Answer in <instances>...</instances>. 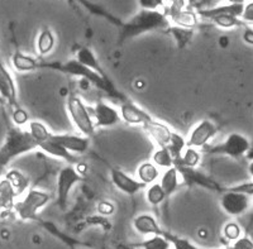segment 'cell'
Instances as JSON below:
<instances>
[{
  "mask_svg": "<svg viewBox=\"0 0 253 249\" xmlns=\"http://www.w3.org/2000/svg\"><path fill=\"white\" fill-rule=\"evenodd\" d=\"M37 70H55V71L71 75V76L79 78L80 80L87 81L90 85L104 91L115 100H126V97L119 92V90L115 87V85L109 78H104L100 74L95 72L94 70L89 69L87 66L79 62L76 58L67 61H55V62L38 60Z\"/></svg>",
  "mask_w": 253,
  "mask_h": 249,
  "instance_id": "1",
  "label": "cell"
},
{
  "mask_svg": "<svg viewBox=\"0 0 253 249\" xmlns=\"http://www.w3.org/2000/svg\"><path fill=\"white\" fill-rule=\"evenodd\" d=\"M170 26V20L165 13L160 12V10L139 9L137 14H134L129 20H126V23L122 24L119 42L138 37V36L148 33V32H165Z\"/></svg>",
  "mask_w": 253,
  "mask_h": 249,
  "instance_id": "2",
  "label": "cell"
},
{
  "mask_svg": "<svg viewBox=\"0 0 253 249\" xmlns=\"http://www.w3.org/2000/svg\"><path fill=\"white\" fill-rule=\"evenodd\" d=\"M37 148V142L33 139L29 130H24L20 126L14 125L8 129L5 140L3 146L0 147V151L3 152L9 162H12L14 158L32 152Z\"/></svg>",
  "mask_w": 253,
  "mask_h": 249,
  "instance_id": "3",
  "label": "cell"
},
{
  "mask_svg": "<svg viewBox=\"0 0 253 249\" xmlns=\"http://www.w3.org/2000/svg\"><path fill=\"white\" fill-rule=\"evenodd\" d=\"M66 109L72 124L76 126L80 134L89 138L92 137L95 130H96L94 118H92L91 110L87 108L86 104L81 100V97L79 95L71 92L67 96Z\"/></svg>",
  "mask_w": 253,
  "mask_h": 249,
  "instance_id": "4",
  "label": "cell"
},
{
  "mask_svg": "<svg viewBox=\"0 0 253 249\" xmlns=\"http://www.w3.org/2000/svg\"><path fill=\"white\" fill-rule=\"evenodd\" d=\"M51 200L48 192L40 189H29L23 199L14 203L13 209L22 220H37L38 212L46 207Z\"/></svg>",
  "mask_w": 253,
  "mask_h": 249,
  "instance_id": "5",
  "label": "cell"
},
{
  "mask_svg": "<svg viewBox=\"0 0 253 249\" xmlns=\"http://www.w3.org/2000/svg\"><path fill=\"white\" fill-rule=\"evenodd\" d=\"M251 149V142L246 135L241 133H230L221 143L215 146H207L204 148L208 155L227 156L230 158H241L247 155Z\"/></svg>",
  "mask_w": 253,
  "mask_h": 249,
  "instance_id": "6",
  "label": "cell"
},
{
  "mask_svg": "<svg viewBox=\"0 0 253 249\" xmlns=\"http://www.w3.org/2000/svg\"><path fill=\"white\" fill-rule=\"evenodd\" d=\"M83 180L84 175H81L74 165H67L60 169L57 175V187H56V203L61 210L66 209L72 189Z\"/></svg>",
  "mask_w": 253,
  "mask_h": 249,
  "instance_id": "7",
  "label": "cell"
},
{
  "mask_svg": "<svg viewBox=\"0 0 253 249\" xmlns=\"http://www.w3.org/2000/svg\"><path fill=\"white\" fill-rule=\"evenodd\" d=\"M165 14L167 15L172 26L184 27V28L194 29L199 24L198 12L190 6L187 0H176L166 6Z\"/></svg>",
  "mask_w": 253,
  "mask_h": 249,
  "instance_id": "8",
  "label": "cell"
},
{
  "mask_svg": "<svg viewBox=\"0 0 253 249\" xmlns=\"http://www.w3.org/2000/svg\"><path fill=\"white\" fill-rule=\"evenodd\" d=\"M251 207V196L233 191L230 189H224L220 196L221 210L229 216H241L245 214Z\"/></svg>",
  "mask_w": 253,
  "mask_h": 249,
  "instance_id": "9",
  "label": "cell"
},
{
  "mask_svg": "<svg viewBox=\"0 0 253 249\" xmlns=\"http://www.w3.org/2000/svg\"><path fill=\"white\" fill-rule=\"evenodd\" d=\"M216 133H218V125L210 119H203L191 129L186 139L187 147L205 148L209 146L210 140L215 137Z\"/></svg>",
  "mask_w": 253,
  "mask_h": 249,
  "instance_id": "10",
  "label": "cell"
},
{
  "mask_svg": "<svg viewBox=\"0 0 253 249\" xmlns=\"http://www.w3.org/2000/svg\"><path fill=\"white\" fill-rule=\"evenodd\" d=\"M91 114L96 128H110L117 125L122 121L119 110L103 100L95 104L91 109Z\"/></svg>",
  "mask_w": 253,
  "mask_h": 249,
  "instance_id": "11",
  "label": "cell"
},
{
  "mask_svg": "<svg viewBox=\"0 0 253 249\" xmlns=\"http://www.w3.org/2000/svg\"><path fill=\"white\" fill-rule=\"evenodd\" d=\"M0 95L3 96L5 103L8 104L12 109L18 108V90L15 85V80L13 75L10 74L6 66L4 65L3 60L0 57Z\"/></svg>",
  "mask_w": 253,
  "mask_h": 249,
  "instance_id": "12",
  "label": "cell"
},
{
  "mask_svg": "<svg viewBox=\"0 0 253 249\" xmlns=\"http://www.w3.org/2000/svg\"><path fill=\"white\" fill-rule=\"evenodd\" d=\"M176 168L180 172L182 181L186 186H200L208 190H213V191H224V189L219 186L215 181L211 180L209 176L200 172L199 169L189 168V167H176Z\"/></svg>",
  "mask_w": 253,
  "mask_h": 249,
  "instance_id": "13",
  "label": "cell"
},
{
  "mask_svg": "<svg viewBox=\"0 0 253 249\" xmlns=\"http://www.w3.org/2000/svg\"><path fill=\"white\" fill-rule=\"evenodd\" d=\"M110 180L119 191L129 196H134L147 187L138 178H133L132 176L118 168H110Z\"/></svg>",
  "mask_w": 253,
  "mask_h": 249,
  "instance_id": "14",
  "label": "cell"
},
{
  "mask_svg": "<svg viewBox=\"0 0 253 249\" xmlns=\"http://www.w3.org/2000/svg\"><path fill=\"white\" fill-rule=\"evenodd\" d=\"M142 128L147 133V135L153 140V143L157 144V147L169 146L173 130L166 123L151 118L150 121L142 125Z\"/></svg>",
  "mask_w": 253,
  "mask_h": 249,
  "instance_id": "15",
  "label": "cell"
},
{
  "mask_svg": "<svg viewBox=\"0 0 253 249\" xmlns=\"http://www.w3.org/2000/svg\"><path fill=\"white\" fill-rule=\"evenodd\" d=\"M122 121L128 125H143L151 119V115L133 101L124 100L119 108Z\"/></svg>",
  "mask_w": 253,
  "mask_h": 249,
  "instance_id": "16",
  "label": "cell"
},
{
  "mask_svg": "<svg viewBox=\"0 0 253 249\" xmlns=\"http://www.w3.org/2000/svg\"><path fill=\"white\" fill-rule=\"evenodd\" d=\"M51 138L74 155H84L90 147V138L75 134H52Z\"/></svg>",
  "mask_w": 253,
  "mask_h": 249,
  "instance_id": "17",
  "label": "cell"
},
{
  "mask_svg": "<svg viewBox=\"0 0 253 249\" xmlns=\"http://www.w3.org/2000/svg\"><path fill=\"white\" fill-rule=\"evenodd\" d=\"M133 228L138 234L143 237L152 235H165V230L158 224L157 219L151 214H139L133 220Z\"/></svg>",
  "mask_w": 253,
  "mask_h": 249,
  "instance_id": "18",
  "label": "cell"
},
{
  "mask_svg": "<svg viewBox=\"0 0 253 249\" xmlns=\"http://www.w3.org/2000/svg\"><path fill=\"white\" fill-rule=\"evenodd\" d=\"M38 148H40L42 152L51 156V157H55L61 161H65L67 165H74V166H76V165L79 164V158L76 157L74 153L69 152L66 148H63L61 144H58L57 142H55L51 137H49L47 140H44V142H42V143L38 144Z\"/></svg>",
  "mask_w": 253,
  "mask_h": 249,
  "instance_id": "19",
  "label": "cell"
},
{
  "mask_svg": "<svg viewBox=\"0 0 253 249\" xmlns=\"http://www.w3.org/2000/svg\"><path fill=\"white\" fill-rule=\"evenodd\" d=\"M160 185L164 189L167 199L172 196L181 186V175H180L178 169L175 166L165 169L164 175L161 176V180H160Z\"/></svg>",
  "mask_w": 253,
  "mask_h": 249,
  "instance_id": "20",
  "label": "cell"
},
{
  "mask_svg": "<svg viewBox=\"0 0 253 249\" xmlns=\"http://www.w3.org/2000/svg\"><path fill=\"white\" fill-rule=\"evenodd\" d=\"M76 60H78L79 62L83 63V65H85V66L89 67V69L94 70L95 72L100 74L104 78H109L107 75V72L104 71V69L101 67L100 63H99L95 53L89 48V47H80L79 51L76 52Z\"/></svg>",
  "mask_w": 253,
  "mask_h": 249,
  "instance_id": "21",
  "label": "cell"
},
{
  "mask_svg": "<svg viewBox=\"0 0 253 249\" xmlns=\"http://www.w3.org/2000/svg\"><path fill=\"white\" fill-rule=\"evenodd\" d=\"M56 46V36L49 28L41 29L37 36V52L41 57L49 55Z\"/></svg>",
  "mask_w": 253,
  "mask_h": 249,
  "instance_id": "22",
  "label": "cell"
},
{
  "mask_svg": "<svg viewBox=\"0 0 253 249\" xmlns=\"http://www.w3.org/2000/svg\"><path fill=\"white\" fill-rule=\"evenodd\" d=\"M165 33L172 37V40L175 41L176 46H177L178 48H185V47L191 42L194 36H195V31H194V29L172 26V24L165 31Z\"/></svg>",
  "mask_w": 253,
  "mask_h": 249,
  "instance_id": "23",
  "label": "cell"
},
{
  "mask_svg": "<svg viewBox=\"0 0 253 249\" xmlns=\"http://www.w3.org/2000/svg\"><path fill=\"white\" fill-rule=\"evenodd\" d=\"M13 67L18 72H31L37 70L38 58L32 57V56L24 55L20 51H17L12 57Z\"/></svg>",
  "mask_w": 253,
  "mask_h": 249,
  "instance_id": "24",
  "label": "cell"
},
{
  "mask_svg": "<svg viewBox=\"0 0 253 249\" xmlns=\"http://www.w3.org/2000/svg\"><path fill=\"white\" fill-rule=\"evenodd\" d=\"M137 177L141 181L142 183H144L146 186L148 185H152L156 182L158 177H160V171H158V167L156 166L153 162H143L138 166L137 168Z\"/></svg>",
  "mask_w": 253,
  "mask_h": 249,
  "instance_id": "25",
  "label": "cell"
},
{
  "mask_svg": "<svg viewBox=\"0 0 253 249\" xmlns=\"http://www.w3.org/2000/svg\"><path fill=\"white\" fill-rule=\"evenodd\" d=\"M17 195V191L8 178L5 177L0 181V211L9 207L12 208L14 205V198Z\"/></svg>",
  "mask_w": 253,
  "mask_h": 249,
  "instance_id": "26",
  "label": "cell"
},
{
  "mask_svg": "<svg viewBox=\"0 0 253 249\" xmlns=\"http://www.w3.org/2000/svg\"><path fill=\"white\" fill-rule=\"evenodd\" d=\"M202 162V153L199 152L198 148L186 147L182 153L181 158L173 164L176 167H189V168H196Z\"/></svg>",
  "mask_w": 253,
  "mask_h": 249,
  "instance_id": "27",
  "label": "cell"
},
{
  "mask_svg": "<svg viewBox=\"0 0 253 249\" xmlns=\"http://www.w3.org/2000/svg\"><path fill=\"white\" fill-rule=\"evenodd\" d=\"M144 196H146V201L150 204L151 207H160L161 204H164L167 200V196L162 186L156 182L146 187Z\"/></svg>",
  "mask_w": 253,
  "mask_h": 249,
  "instance_id": "28",
  "label": "cell"
},
{
  "mask_svg": "<svg viewBox=\"0 0 253 249\" xmlns=\"http://www.w3.org/2000/svg\"><path fill=\"white\" fill-rule=\"evenodd\" d=\"M209 22L215 24L216 27L221 29H234V28H242L245 27L246 23L241 18L233 17V15H228V14H219L214 15L209 19Z\"/></svg>",
  "mask_w": 253,
  "mask_h": 249,
  "instance_id": "29",
  "label": "cell"
},
{
  "mask_svg": "<svg viewBox=\"0 0 253 249\" xmlns=\"http://www.w3.org/2000/svg\"><path fill=\"white\" fill-rule=\"evenodd\" d=\"M137 247L141 249H171L172 246L165 233V235H152V237L146 238L144 241L137 244Z\"/></svg>",
  "mask_w": 253,
  "mask_h": 249,
  "instance_id": "30",
  "label": "cell"
},
{
  "mask_svg": "<svg viewBox=\"0 0 253 249\" xmlns=\"http://www.w3.org/2000/svg\"><path fill=\"white\" fill-rule=\"evenodd\" d=\"M186 147H187L186 139H185L180 133L173 132L172 137H171L170 139V143H169V146L166 147V148L170 151L171 156L173 157V164H175L176 161L181 158L182 153H184Z\"/></svg>",
  "mask_w": 253,
  "mask_h": 249,
  "instance_id": "31",
  "label": "cell"
},
{
  "mask_svg": "<svg viewBox=\"0 0 253 249\" xmlns=\"http://www.w3.org/2000/svg\"><path fill=\"white\" fill-rule=\"evenodd\" d=\"M28 130L31 133V135L33 137V139L37 142V146L44 140L48 139L51 137L52 133L49 132V129L47 128V125L44 123L40 121H31L28 123Z\"/></svg>",
  "mask_w": 253,
  "mask_h": 249,
  "instance_id": "32",
  "label": "cell"
},
{
  "mask_svg": "<svg viewBox=\"0 0 253 249\" xmlns=\"http://www.w3.org/2000/svg\"><path fill=\"white\" fill-rule=\"evenodd\" d=\"M152 162L157 167L167 169L173 166V157L166 147H157L152 155Z\"/></svg>",
  "mask_w": 253,
  "mask_h": 249,
  "instance_id": "33",
  "label": "cell"
},
{
  "mask_svg": "<svg viewBox=\"0 0 253 249\" xmlns=\"http://www.w3.org/2000/svg\"><path fill=\"white\" fill-rule=\"evenodd\" d=\"M6 178L12 182L13 187H14L18 195L23 194L27 187H28V180H27V177L22 172L17 171V169H13V171L9 172L8 175H6Z\"/></svg>",
  "mask_w": 253,
  "mask_h": 249,
  "instance_id": "34",
  "label": "cell"
},
{
  "mask_svg": "<svg viewBox=\"0 0 253 249\" xmlns=\"http://www.w3.org/2000/svg\"><path fill=\"white\" fill-rule=\"evenodd\" d=\"M223 235L227 241L229 242H236L237 239L242 237V228L238 223L236 221H228L223 226Z\"/></svg>",
  "mask_w": 253,
  "mask_h": 249,
  "instance_id": "35",
  "label": "cell"
},
{
  "mask_svg": "<svg viewBox=\"0 0 253 249\" xmlns=\"http://www.w3.org/2000/svg\"><path fill=\"white\" fill-rule=\"evenodd\" d=\"M166 235L167 238L170 239L171 246H172L173 249H205V248H202V247L196 246V244H194L193 242L186 239V238L176 237V235H172L167 232H166Z\"/></svg>",
  "mask_w": 253,
  "mask_h": 249,
  "instance_id": "36",
  "label": "cell"
},
{
  "mask_svg": "<svg viewBox=\"0 0 253 249\" xmlns=\"http://www.w3.org/2000/svg\"><path fill=\"white\" fill-rule=\"evenodd\" d=\"M12 121L14 123V125L22 126L24 124H28L29 122V114L27 113V110H24L22 106H18L15 109H13L12 114Z\"/></svg>",
  "mask_w": 253,
  "mask_h": 249,
  "instance_id": "37",
  "label": "cell"
},
{
  "mask_svg": "<svg viewBox=\"0 0 253 249\" xmlns=\"http://www.w3.org/2000/svg\"><path fill=\"white\" fill-rule=\"evenodd\" d=\"M141 9L146 10H158L161 6L166 5L165 0H138Z\"/></svg>",
  "mask_w": 253,
  "mask_h": 249,
  "instance_id": "38",
  "label": "cell"
},
{
  "mask_svg": "<svg viewBox=\"0 0 253 249\" xmlns=\"http://www.w3.org/2000/svg\"><path fill=\"white\" fill-rule=\"evenodd\" d=\"M228 189L233 190V191L242 192V194L248 195V196H253V180L247 181V182L239 183V185H236V186L228 187Z\"/></svg>",
  "mask_w": 253,
  "mask_h": 249,
  "instance_id": "39",
  "label": "cell"
},
{
  "mask_svg": "<svg viewBox=\"0 0 253 249\" xmlns=\"http://www.w3.org/2000/svg\"><path fill=\"white\" fill-rule=\"evenodd\" d=\"M232 247L234 249H253V241L251 238L242 235L239 239L232 243Z\"/></svg>",
  "mask_w": 253,
  "mask_h": 249,
  "instance_id": "40",
  "label": "cell"
},
{
  "mask_svg": "<svg viewBox=\"0 0 253 249\" xmlns=\"http://www.w3.org/2000/svg\"><path fill=\"white\" fill-rule=\"evenodd\" d=\"M114 205L110 201H101L98 205V211L103 216H110L114 212Z\"/></svg>",
  "mask_w": 253,
  "mask_h": 249,
  "instance_id": "41",
  "label": "cell"
},
{
  "mask_svg": "<svg viewBox=\"0 0 253 249\" xmlns=\"http://www.w3.org/2000/svg\"><path fill=\"white\" fill-rule=\"evenodd\" d=\"M241 19L245 23H253V0L245 4V9H243V14H242Z\"/></svg>",
  "mask_w": 253,
  "mask_h": 249,
  "instance_id": "42",
  "label": "cell"
},
{
  "mask_svg": "<svg viewBox=\"0 0 253 249\" xmlns=\"http://www.w3.org/2000/svg\"><path fill=\"white\" fill-rule=\"evenodd\" d=\"M243 41L248 44L253 46V29L252 28H246L243 32Z\"/></svg>",
  "mask_w": 253,
  "mask_h": 249,
  "instance_id": "43",
  "label": "cell"
},
{
  "mask_svg": "<svg viewBox=\"0 0 253 249\" xmlns=\"http://www.w3.org/2000/svg\"><path fill=\"white\" fill-rule=\"evenodd\" d=\"M9 164H10V162H9V161L6 160V157L3 155V152L0 151V173H1V172L4 171V168H5V167L8 166Z\"/></svg>",
  "mask_w": 253,
  "mask_h": 249,
  "instance_id": "44",
  "label": "cell"
},
{
  "mask_svg": "<svg viewBox=\"0 0 253 249\" xmlns=\"http://www.w3.org/2000/svg\"><path fill=\"white\" fill-rule=\"evenodd\" d=\"M227 4H246V0H223Z\"/></svg>",
  "mask_w": 253,
  "mask_h": 249,
  "instance_id": "45",
  "label": "cell"
},
{
  "mask_svg": "<svg viewBox=\"0 0 253 249\" xmlns=\"http://www.w3.org/2000/svg\"><path fill=\"white\" fill-rule=\"evenodd\" d=\"M247 169H248V173H250V176L252 177V180H253V161H251L250 164H248Z\"/></svg>",
  "mask_w": 253,
  "mask_h": 249,
  "instance_id": "46",
  "label": "cell"
},
{
  "mask_svg": "<svg viewBox=\"0 0 253 249\" xmlns=\"http://www.w3.org/2000/svg\"><path fill=\"white\" fill-rule=\"evenodd\" d=\"M195 1H196V0H187V3H189L190 6L195 5Z\"/></svg>",
  "mask_w": 253,
  "mask_h": 249,
  "instance_id": "47",
  "label": "cell"
},
{
  "mask_svg": "<svg viewBox=\"0 0 253 249\" xmlns=\"http://www.w3.org/2000/svg\"><path fill=\"white\" fill-rule=\"evenodd\" d=\"M4 104H6V103H5V100H4L3 96H1V95H0V105H4Z\"/></svg>",
  "mask_w": 253,
  "mask_h": 249,
  "instance_id": "48",
  "label": "cell"
},
{
  "mask_svg": "<svg viewBox=\"0 0 253 249\" xmlns=\"http://www.w3.org/2000/svg\"><path fill=\"white\" fill-rule=\"evenodd\" d=\"M173 1H176V0H165V3H166L167 5H169V4H171V3H173Z\"/></svg>",
  "mask_w": 253,
  "mask_h": 249,
  "instance_id": "49",
  "label": "cell"
}]
</instances>
